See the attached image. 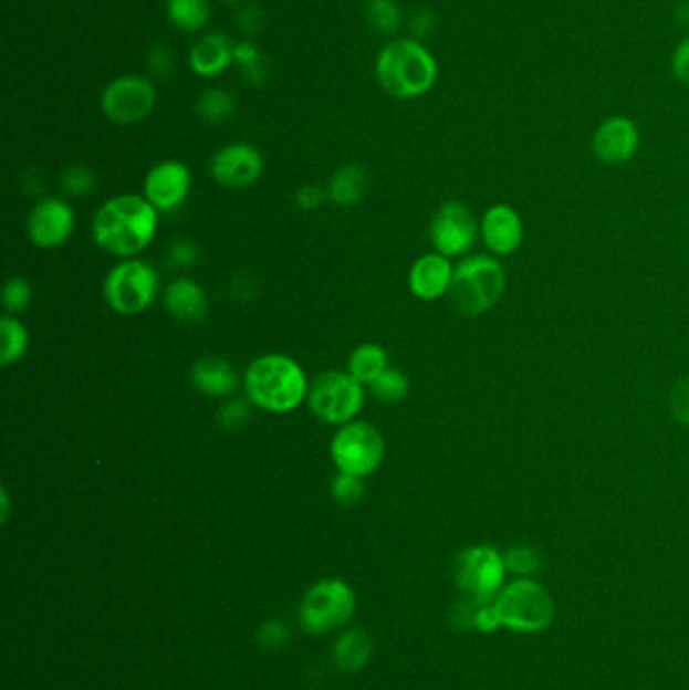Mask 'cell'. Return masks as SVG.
Listing matches in <instances>:
<instances>
[{
	"instance_id": "obj_20",
	"label": "cell",
	"mask_w": 689,
	"mask_h": 690,
	"mask_svg": "<svg viewBox=\"0 0 689 690\" xmlns=\"http://www.w3.org/2000/svg\"><path fill=\"white\" fill-rule=\"evenodd\" d=\"M164 307L175 320L197 323L207 317L209 300L199 283L187 276H180L164 289Z\"/></svg>"
},
{
	"instance_id": "obj_26",
	"label": "cell",
	"mask_w": 689,
	"mask_h": 690,
	"mask_svg": "<svg viewBox=\"0 0 689 690\" xmlns=\"http://www.w3.org/2000/svg\"><path fill=\"white\" fill-rule=\"evenodd\" d=\"M29 349V332L23 322L14 315H4L0 320V364L9 368L17 364Z\"/></svg>"
},
{
	"instance_id": "obj_18",
	"label": "cell",
	"mask_w": 689,
	"mask_h": 690,
	"mask_svg": "<svg viewBox=\"0 0 689 690\" xmlns=\"http://www.w3.org/2000/svg\"><path fill=\"white\" fill-rule=\"evenodd\" d=\"M453 265L449 259L439 253L422 254L410 266V293L421 301H437L449 293L453 281Z\"/></svg>"
},
{
	"instance_id": "obj_12",
	"label": "cell",
	"mask_w": 689,
	"mask_h": 690,
	"mask_svg": "<svg viewBox=\"0 0 689 690\" xmlns=\"http://www.w3.org/2000/svg\"><path fill=\"white\" fill-rule=\"evenodd\" d=\"M478 220L466 205L451 200L435 212L431 220L432 247L447 259L461 257L473 249L478 241Z\"/></svg>"
},
{
	"instance_id": "obj_46",
	"label": "cell",
	"mask_w": 689,
	"mask_h": 690,
	"mask_svg": "<svg viewBox=\"0 0 689 690\" xmlns=\"http://www.w3.org/2000/svg\"><path fill=\"white\" fill-rule=\"evenodd\" d=\"M221 2H241V0H221Z\"/></svg>"
},
{
	"instance_id": "obj_33",
	"label": "cell",
	"mask_w": 689,
	"mask_h": 690,
	"mask_svg": "<svg viewBox=\"0 0 689 690\" xmlns=\"http://www.w3.org/2000/svg\"><path fill=\"white\" fill-rule=\"evenodd\" d=\"M364 495V479L348 472H340L332 481V496L338 505H356Z\"/></svg>"
},
{
	"instance_id": "obj_10",
	"label": "cell",
	"mask_w": 689,
	"mask_h": 690,
	"mask_svg": "<svg viewBox=\"0 0 689 690\" xmlns=\"http://www.w3.org/2000/svg\"><path fill=\"white\" fill-rule=\"evenodd\" d=\"M502 553L491 545H471L459 553L453 564L457 587L471 598L493 599L502 592L505 577Z\"/></svg>"
},
{
	"instance_id": "obj_19",
	"label": "cell",
	"mask_w": 689,
	"mask_h": 690,
	"mask_svg": "<svg viewBox=\"0 0 689 690\" xmlns=\"http://www.w3.org/2000/svg\"><path fill=\"white\" fill-rule=\"evenodd\" d=\"M233 63V39L225 33H207L200 36L188 53V65L199 77H217Z\"/></svg>"
},
{
	"instance_id": "obj_35",
	"label": "cell",
	"mask_w": 689,
	"mask_h": 690,
	"mask_svg": "<svg viewBox=\"0 0 689 690\" xmlns=\"http://www.w3.org/2000/svg\"><path fill=\"white\" fill-rule=\"evenodd\" d=\"M148 70L156 80L166 81L175 71V55L170 46L158 43L148 51Z\"/></svg>"
},
{
	"instance_id": "obj_13",
	"label": "cell",
	"mask_w": 689,
	"mask_h": 690,
	"mask_svg": "<svg viewBox=\"0 0 689 690\" xmlns=\"http://www.w3.org/2000/svg\"><path fill=\"white\" fill-rule=\"evenodd\" d=\"M73 229L75 212L70 202L58 196L36 202L27 220L29 239L39 249H58L65 244L70 241Z\"/></svg>"
},
{
	"instance_id": "obj_44",
	"label": "cell",
	"mask_w": 689,
	"mask_h": 690,
	"mask_svg": "<svg viewBox=\"0 0 689 690\" xmlns=\"http://www.w3.org/2000/svg\"><path fill=\"white\" fill-rule=\"evenodd\" d=\"M676 19L681 27H688L689 29V2H681L678 9H676Z\"/></svg>"
},
{
	"instance_id": "obj_5",
	"label": "cell",
	"mask_w": 689,
	"mask_h": 690,
	"mask_svg": "<svg viewBox=\"0 0 689 690\" xmlns=\"http://www.w3.org/2000/svg\"><path fill=\"white\" fill-rule=\"evenodd\" d=\"M160 293V273L142 259H124L109 269L104 281L107 307L124 315H140Z\"/></svg>"
},
{
	"instance_id": "obj_40",
	"label": "cell",
	"mask_w": 689,
	"mask_h": 690,
	"mask_svg": "<svg viewBox=\"0 0 689 690\" xmlns=\"http://www.w3.org/2000/svg\"><path fill=\"white\" fill-rule=\"evenodd\" d=\"M671 70L679 83L689 85V36H686L681 43H679L674 59H671Z\"/></svg>"
},
{
	"instance_id": "obj_9",
	"label": "cell",
	"mask_w": 689,
	"mask_h": 690,
	"mask_svg": "<svg viewBox=\"0 0 689 690\" xmlns=\"http://www.w3.org/2000/svg\"><path fill=\"white\" fill-rule=\"evenodd\" d=\"M386 445L380 430L370 422L352 420L340 426L330 442V457L340 472L370 477L385 460Z\"/></svg>"
},
{
	"instance_id": "obj_4",
	"label": "cell",
	"mask_w": 689,
	"mask_h": 690,
	"mask_svg": "<svg viewBox=\"0 0 689 690\" xmlns=\"http://www.w3.org/2000/svg\"><path fill=\"white\" fill-rule=\"evenodd\" d=\"M503 289L502 265L488 254H473L456 266L449 297L461 315L478 317L502 300Z\"/></svg>"
},
{
	"instance_id": "obj_41",
	"label": "cell",
	"mask_w": 689,
	"mask_h": 690,
	"mask_svg": "<svg viewBox=\"0 0 689 690\" xmlns=\"http://www.w3.org/2000/svg\"><path fill=\"white\" fill-rule=\"evenodd\" d=\"M324 198H326V192L320 186L305 185L297 190L295 202H297V207L305 208V210H314L324 202Z\"/></svg>"
},
{
	"instance_id": "obj_28",
	"label": "cell",
	"mask_w": 689,
	"mask_h": 690,
	"mask_svg": "<svg viewBox=\"0 0 689 690\" xmlns=\"http://www.w3.org/2000/svg\"><path fill=\"white\" fill-rule=\"evenodd\" d=\"M364 12L366 23L378 35H395L403 24V14L395 0H368Z\"/></svg>"
},
{
	"instance_id": "obj_36",
	"label": "cell",
	"mask_w": 689,
	"mask_h": 690,
	"mask_svg": "<svg viewBox=\"0 0 689 690\" xmlns=\"http://www.w3.org/2000/svg\"><path fill=\"white\" fill-rule=\"evenodd\" d=\"M258 642L268 650H280L290 642V628L280 620L265 621L259 626Z\"/></svg>"
},
{
	"instance_id": "obj_3",
	"label": "cell",
	"mask_w": 689,
	"mask_h": 690,
	"mask_svg": "<svg viewBox=\"0 0 689 690\" xmlns=\"http://www.w3.org/2000/svg\"><path fill=\"white\" fill-rule=\"evenodd\" d=\"M376 80L397 100H417L431 92L437 81V61L417 39H395L376 58Z\"/></svg>"
},
{
	"instance_id": "obj_1",
	"label": "cell",
	"mask_w": 689,
	"mask_h": 690,
	"mask_svg": "<svg viewBox=\"0 0 689 690\" xmlns=\"http://www.w3.org/2000/svg\"><path fill=\"white\" fill-rule=\"evenodd\" d=\"M158 229V210L144 195H119L97 208L92 234L100 249L119 259L146 251Z\"/></svg>"
},
{
	"instance_id": "obj_29",
	"label": "cell",
	"mask_w": 689,
	"mask_h": 690,
	"mask_svg": "<svg viewBox=\"0 0 689 690\" xmlns=\"http://www.w3.org/2000/svg\"><path fill=\"white\" fill-rule=\"evenodd\" d=\"M234 63L251 85H263L268 80V61L253 41L234 43Z\"/></svg>"
},
{
	"instance_id": "obj_42",
	"label": "cell",
	"mask_w": 689,
	"mask_h": 690,
	"mask_svg": "<svg viewBox=\"0 0 689 690\" xmlns=\"http://www.w3.org/2000/svg\"><path fill=\"white\" fill-rule=\"evenodd\" d=\"M197 259V247L192 242L178 241L170 249V263L176 266H188Z\"/></svg>"
},
{
	"instance_id": "obj_38",
	"label": "cell",
	"mask_w": 689,
	"mask_h": 690,
	"mask_svg": "<svg viewBox=\"0 0 689 690\" xmlns=\"http://www.w3.org/2000/svg\"><path fill=\"white\" fill-rule=\"evenodd\" d=\"M249 415H251L249 404L243 402V400H231V402L222 406L219 420H221V426L233 430V428L246 425Z\"/></svg>"
},
{
	"instance_id": "obj_17",
	"label": "cell",
	"mask_w": 689,
	"mask_h": 690,
	"mask_svg": "<svg viewBox=\"0 0 689 690\" xmlns=\"http://www.w3.org/2000/svg\"><path fill=\"white\" fill-rule=\"evenodd\" d=\"M481 234L491 253L512 254L524 242V222L514 208L495 205L481 220Z\"/></svg>"
},
{
	"instance_id": "obj_24",
	"label": "cell",
	"mask_w": 689,
	"mask_h": 690,
	"mask_svg": "<svg viewBox=\"0 0 689 690\" xmlns=\"http://www.w3.org/2000/svg\"><path fill=\"white\" fill-rule=\"evenodd\" d=\"M386 368H388V354L383 345H358L348 357V372L364 386H370Z\"/></svg>"
},
{
	"instance_id": "obj_43",
	"label": "cell",
	"mask_w": 689,
	"mask_h": 690,
	"mask_svg": "<svg viewBox=\"0 0 689 690\" xmlns=\"http://www.w3.org/2000/svg\"><path fill=\"white\" fill-rule=\"evenodd\" d=\"M435 27H437V19H435V14L431 11L417 12L413 17V23H410V29H413V35L415 36H429L435 31Z\"/></svg>"
},
{
	"instance_id": "obj_30",
	"label": "cell",
	"mask_w": 689,
	"mask_h": 690,
	"mask_svg": "<svg viewBox=\"0 0 689 690\" xmlns=\"http://www.w3.org/2000/svg\"><path fill=\"white\" fill-rule=\"evenodd\" d=\"M374 398L385 404L400 402L409 394V380L397 368H386L376 380L368 386Z\"/></svg>"
},
{
	"instance_id": "obj_39",
	"label": "cell",
	"mask_w": 689,
	"mask_h": 690,
	"mask_svg": "<svg viewBox=\"0 0 689 690\" xmlns=\"http://www.w3.org/2000/svg\"><path fill=\"white\" fill-rule=\"evenodd\" d=\"M237 24H239L241 33H247V35L251 36L259 35L261 29H263V14L259 11V7L249 4L243 11L239 12Z\"/></svg>"
},
{
	"instance_id": "obj_34",
	"label": "cell",
	"mask_w": 689,
	"mask_h": 690,
	"mask_svg": "<svg viewBox=\"0 0 689 690\" xmlns=\"http://www.w3.org/2000/svg\"><path fill=\"white\" fill-rule=\"evenodd\" d=\"M61 186L67 195H87L94 190L95 174L87 166H70L61 176Z\"/></svg>"
},
{
	"instance_id": "obj_15",
	"label": "cell",
	"mask_w": 689,
	"mask_h": 690,
	"mask_svg": "<svg viewBox=\"0 0 689 690\" xmlns=\"http://www.w3.org/2000/svg\"><path fill=\"white\" fill-rule=\"evenodd\" d=\"M192 185L187 164L164 160L150 168L144 178V196L158 212H173L182 207Z\"/></svg>"
},
{
	"instance_id": "obj_7",
	"label": "cell",
	"mask_w": 689,
	"mask_h": 690,
	"mask_svg": "<svg viewBox=\"0 0 689 690\" xmlns=\"http://www.w3.org/2000/svg\"><path fill=\"white\" fill-rule=\"evenodd\" d=\"M502 626L515 632H540L554 620V599L532 579H515L493 598Z\"/></svg>"
},
{
	"instance_id": "obj_11",
	"label": "cell",
	"mask_w": 689,
	"mask_h": 690,
	"mask_svg": "<svg viewBox=\"0 0 689 690\" xmlns=\"http://www.w3.org/2000/svg\"><path fill=\"white\" fill-rule=\"evenodd\" d=\"M102 112L117 126H132L153 114L156 87L142 75H122L109 81L102 93Z\"/></svg>"
},
{
	"instance_id": "obj_27",
	"label": "cell",
	"mask_w": 689,
	"mask_h": 690,
	"mask_svg": "<svg viewBox=\"0 0 689 690\" xmlns=\"http://www.w3.org/2000/svg\"><path fill=\"white\" fill-rule=\"evenodd\" d=\"M234 109H237V102L233 95L219 87L200 93L199 102H197V114L200 115V119L209 124L229 122L233 117Z\"/></svg>"
},
{
	"instance_id": "obj_37",
	"label": "cell",
	"mask_w": 689,
	"mask_h": 690,
	"mask_svg": "<svg viewBox=\"0 0 689 690\" xmlns=\"http://www.w3.org/2000/svg\"><path fill=\"white\" fill-rule=\"evenodd\" d=\"M671 415L678 418L681 425L689 426V378L681 380L671 390Z\"/></svg>"
},
{
	"instance_id": "obj_21",
	"label": "cell",
	"mask_w": 689,
	"mask_h": 690,
	"mask_svg": "<svg viewBox=\"0 0 689 690\" xmlns=\"http://www.w3.org/2000/svg\"><path fill=\"white\" fill-rule=\"evenodd\" d=\"M190 376H192V384L202 394L212 396V398H227L239 388L237 372L222 357H200L199 362L192 366Z\"/></svg>"
},
{
	"instance_id": "obj_2",
	"label": "cell",
	"mask_w": 689,
	"mask_h": 690,
	"mask_svg": "<svg viewBox=\"0 0 689 690\" xmlns=\"http://www.w3.org/2000/svg\"><path fill=\"white\" fill-rule=\"evenodd\" d=\"M247 400L271 415H288L307 400L310 381L290 356L265 354L249 364L243 378Z\"/></svg>"
},
{
	"instance_id": "obj_16",
	"label": "cell",
	"mask_w": 689,
	"mask_h": 690,
	"mask_svg": "<svg viewBox=\"0 0 689 690\" xmlns=\"http://www.w3.org/2000/svg\"><path fill=\"white\" fill-rule=\"evenodd\" d=\"M593 148L598 160L619 166L631 160L639 150V129L629 117L615 115L596 127Z\"/></svg>"
},
{
	"instance_id": "obj_22",
	"label": "cell",
	"mask_w": 689,
	"mask_h": 690,
	"mask_svg": "<svg viewBox=\"0 0 689 690\" xmlns=\"http://www.w3.org/2000/svg\"><path fill=\"white\" fill-rule=\"evenodd\" d=\"M373 652V638L361 628H351L336 640L332 648V660L340 672L354 675L370 662Z\"/></svg>"
},
{
	"instance_id": "obj_25",
	"label": "cell",
	"mask_w": 689,
	"mask_h": 690,
	"mask_svg": "<svg viewBox=\"0 0 689 690\" xmlns=\"http://www.w3.org/2000/svg\"><path fill=\"white\" fill-rule=\"evenodd\" d=\"M366 188V172L363 166H342L330 180V198L340 205V207H352L356 202H361Z\"/></svg>"
},
{
	"instance_id": "obj_8",
	"label": "cell",
	"mask_w": 689,
	"mask_h": 690,
	"mask_svg": "<svg viewBox=\"0 0 689 690\" xmlns=\"http://www.w3.org/2000/svg\"><path fill=\"white\" fill-rule=\"evenodd\" d=\"M310 410L326 425L344 426L356 420L364 406V384L351 372L327 369L310 381Z\"/></svg>"
},
{
	"instance_id": "obj_6",
	"label": "cell",
	"mask_w": 689,
	"mask_h": 690,
	"mask_svg": "<svg viewBox=\"0 0 689 690\" xmlns=\"http://www.w3.org/2000/svg\"><path fill=\"white\" fill-rule=\"evenodd\" d=\"M356 611V594L344 579H322L305 592L297 620L305 632L322 636L346 626Z\"/></svg>"
},
{
	"instance_id": "obj_31",
	"label": "cell",
	"mask_w": 689,
	"mask_h": 690,
	"mask_svg": "<svg viewBox=\"0 0 689 690\" xmlns=\"http://www.w3.org/2000/svg\"><path fill=\"white\" fill-rule=\"evenodd\" d=\"M503 562H505V569H508V572L530 577V575L540 572V567H542V555H540L536 547L515 545V547H512L510 552L503 555Z\"/></svg>"
},
{
	"instance_id": "obj_32",
	"label": "cell",
	"mask_w": 689,
	"mask_h": 690,
	"mask_svg": "<svg viewBox=\"0 0 689 690\" xmlns=\"http://www.w3.org/2000/svg\"><path fill=\"white\" fill-rule=\"evenodd\" d=\"M33 301V288L31 283L23 279V276H11L7 283H4V291H2V305L4 310L9 311V315H17L21 311L27 310Z\"/></svg>"
},
{
	"instance_id": "obj_45",
	"label": "cell",
	"mask_w": 689,
	"mask_h": 690,
	"mask_svg": "<svg viewBox=\"0 0 689 690\" xmlns=\"http://www.w3.org/2000/svg\"><path fill=\"white\" fill-rule=\"evenodd\" d=\"M0 501H2V523H7V519H9V493H7V489L2 487L0 489Z\"/></svg>"
},
{
	"instance_id": "obj_14",
	"label": "cell",
	"mask_w": 689,
	"mask_h": 690,
	"mask_svg": "<svg viewBox=\"0 0 689 690\" xmlns=\"http://www.w3.org/2000/svg\"><path fill=\"white\" fill-rule=\"evenodd\" d=\"M209 170L219 186L247 188L255 185L263 174V156L255 146L234 142L215 151Z\"/></svg>"
},
{
	"instance_id": "obj_23",
	"label": "cell",
	"mask_w": 689,
	"mask_h": 690,
	"mask_svg": "<svg viewBox=\"0 0 689 690\" xmlns=\"http://www.w3.org/2000/svg\"><path fill=\"white\" fill-rule=\"evenodd\" d=\"M166 12L182 33H199L211 21L209 0H166Z\"/></svg>"
}]
</instances>
